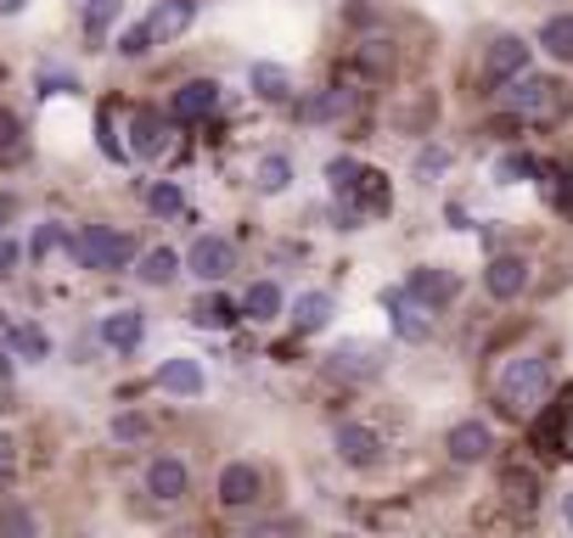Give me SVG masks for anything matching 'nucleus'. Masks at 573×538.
I'll return each instance as SVG.
<instances>
[{
    "instance_id": "1",
    "label": "nucleus",
    "mask_w": 573,
    "mask_h": 538,
    "mask_svg": "<svg viewBox=\"0 0 573 538\" xmlns=\"http://www.w3.org/2000/svg\"><path fill=\"white\" fill-rule=\"evenodd\" d=\"M495 393H501L507 415L529 421V415L545 404V393H551V359H545V353H518V359H507Z\"/></svg>"
},
{
    "instance_id": "2",
    "label": "nucleus",
    "mask_w": 573,
    "mask_h": 538,
    "mask_svg": "<svg viewBox=\"0 0 573 538\" xmlns=\"http://www.w3.org/2000/svg\"><path fill=\"white\" fill-rule=\"evenodd\" d=\"M501 102H507L512 113H523V118H556V113L567 107V84L523 68V73L501 79Z\"/></svg>"
},
{
    "instance_id": "3",
    "label": "nucleus",
    "mask_w": 573,
    "mask_h": 538,
    "mask_svg": "<svg viewBox=\"0 0 573 538\" xmlns=\"http://www.w3.org/2000/svg\"><path fill=\"white\" fill-rule=\"evenodd\" d=\"M135 252V241L124 230H108V225H85L79 236H68V258L79 269H96V276H108V269H124Z\"/></svg>"
},
{
    "instance_id": "4",
    "label": "nucleus",
    "mask_w": 573,
    "mask_h": 538,
    "mask_svg": "<svg viewBox=\"0 0 573 538\" xmlns=\"http://www.w3.org/2000/svg\"><path fill=\"white\" fill-rule=\"evenodd\" d=\"M388 303V314H393V331L405 337V342H428L433 337V309L411 292V287H405V292H388L382 298Z\"/></svg>"
},
{
    "instance_id": "5",
    "label": "nucleus",
    "mask_w": 573,
    "mask_h": 538,
    "mask_svg": "<svg viewBox=\"0 0 573 538\" xmlns=\"http://www.w3.org/2000/svg\"><path fill=\"white\" fill-rule=\"evenodd\" d=\"M186 269H192L197 281H225L231 269H236V247L225 236H197L192 252H186Z\"/></svg>"
},
{
    "instance_id": "6",
    "label": "nucleus",
    "mask_w": 573,
    "mask_h": 538,
    "mask_svg": "<svg viewBox=\"0 0 573 538\" xmlns=\"http://www.w3.org/2000/svg\"><path fill=\"white\" fill-rule=\"evenodd\" d=\"M483 287H489V298H501V303L523 298V287H529V258H523V252H501V258H489Z\"/></svg>"
},
{
    "instance_id": "7",
    "label": "nucleus",
    "mask_w": 573,
    "mask_h": 538,
    "mask_svg": "<svg viewBox=\"0 0 573 538\" xmlns=\"http://www.w3.org/2000/svg\"><path fill=\"white\" fill-rule=\"evenodd\" d=\"M192 23H197V0H157V7L146 12V34H152V45L181 40Z\"/></svg>"
},
{
    "instance_id": "8",
    "label": "nucleus",
    "mask_w": 573,
    "mask_h": 538,
    "mask_svg": "<svg viewBox=\"0 0 573 538\" xmlns=\"http://www.w3.org/2000/svg\"><path fill=\"white\" fill-rule=\"evenodd\" d=\"M326 371L344 376V382H366V376L382 371V348H371V342H344L332 359H326Z\"/></svg>"
},
{
    "instance_id": "9",
    "label": "nucleus",
    "mask_w": 573,
    "mask_h": 538,
    "mask_svg": "<svg viewBox=\"0 0 573 538\" xmlns=\"http://www.w3.org/2000/svg\"><path fill=\"white\" fill-rule=\"evenodd\" d=\"M450 461H461V466H478V461H489V448H495V432H489L483 421H461V426H450Z\"/></svg>"
},
{
    "instance_id": "10",
    "label": "nucleus",
    "mask_w": 573,
    "mask_h": 538,
    "mask_svg": "<svg viewBox=\"0 0 573 538\" xmlns=\"http://www.w3.org/2000/svg\"><path fill=\"white\" fill-rule=\"evenodd\" d=\"M259 472L248 466V461H236V466H225L219 472V505H231V510H242V505H254L259 499Z\"/></svg>"
},
{
    "instance_id": "11",
    "label": "nucleus",
    "mask_w": 573,
    "mask_h": 538,
    "mask_svg": "<svg viewBox=\"0 0 573 538\" xmlns=\"http://www.w3.org/2000/svg\"><path fill=\"white\" fill-rule=\"evenodd\" d=\"M141 337H146L141 309H113V314H102V342H108V348L135 353V348H141Z\"/></svg>"
},
{
    "instance_id": "12",
    "label": "nucleus",
    "mask_w": 573,
    "mask_h": 538,
    "mask_svg": "<svg viewBox=\"0 0 573 538\" xmlns=\"http://www.w3.org/2000/svg\"><path fill=\"white\" fill-rule=\"evenodd\" d=\"M214 107H219V84H214V79H192V84H181L175 102H170L175 118H208Z\"/></svg>"
},
{
    "instance_id": "13",
    "label": "nucleus",
    "mask_w": 573,
    "mask_h": 538,
    "mask_svg": "<svg viewBox=\"0 0 573 538\" xmlns=\"http://www.w3.org/2000/svg\"><path fill=\"white\" fill-rule=\"evenodd\" d=\"M186 488H192V477H186L181 461H152V466H146V494H152V499L175 505V499H186Z\"/></svg>"
},
{
    "instance_id": "14",
    "label": "nucleus",
    "mask_w": 573,
    "mask_h": 538,
    "mask_svg": "<svg viewBox=\"0 0 573 538\" xmlns=\"http://www.w3.org/2000/svg\"><path fill=\"white\" fill-rule=\"evenodd\" d=\"M157 387L175 393V399H197L203 393V365H197V359H163V365H157Z\"/></svg>"
},
{
    "instance_id": "15",
    "label": "nucleus",
    "mask_w": 573,
    "mask_h": 538,
    "mask_svg": "<svg viewBox=\"0 0 573 538\" xmlns=\"http://www.w3.org/2000/svg\"><path fill=\"white\" fill-rule=\"evenodd\" d=\"M483 68H489V79H512V73H523L529 68V45L518 40V34H501L495 45H489V56H483Z\"/></svg>"
},
{
    "instance_id": "16",
    "label": "nucleus",
    "mask_w": 573,
    "mask_h": 538,
    "mask_svg": "<svg viewBox=\"0 0 573 538\" xmlns=\"http://www.w3.org/2000/svg\"><path fill=\"white\" fill-rule=\"evenodd\" d=\"M377 448H382V437L371 426H338V455L349 466H377Z\"/></svg>"
},
{
    "instance_id": "17",
    "label": "nucleus",
    "mask_w": 573,
    "mask_h": 538,
    "mask_svg": "<svg viewBox=\"0 0 573 538\" xmlns=\"http://www.w3.org/2000/svg\"><path fill=\"white\" fill-rule=\"evenodd\" d=\"M411 292H417L428 309H444V303L456 298V276H450V269H417V276H411Z\"/></svg>"
},
{
    "instance_id": "18",
    "label": "nucleus",
    "mask_w": 573,
    "mask_h": 538,
    "mask_svg": "<svg viewBox=\"0 0 573 538\" xmlns=\"http://www.w3.org/2000/svg\"><path fill=\"white\" fill-rule=\"evenodd\" d=\"M135 276L146 281V287H170L175 276H181V252L175 247H152V252H141V269Z\"/></svg>"
},
{
    "instance_id": "19",
    "label": "nucleus",
    "mask_w": 573,
    "mask_h": 538,
    "mask_svg": "<svg viewBox=\"0 0 573 538\" xmlns=\"http://www.w3.org/2000/svg\"><path fill=\"white\" fill-rule=\"evenodd\" d=\"M242 314L248 320H276L282 314V287L276 281H254L248 298H242Z\"/></svg>"
},
{
    "instance_id": "20",
    "label": "nucleus",
    "mask_w": 573,
    "mask_h": 538,
    "mask_svg": "<svg viewBox=\"0 0 573 538\" xmlns=\"http://www.w3.org/2000/svg\"><path fill=\"white\" fill-rule=\"evenodd\" d=\"M254 90H259V96L265 102H287L293 96V79H287V68H276V62H254Z\"/></svg>"
},
{
    "instance_id": "21",
    "label": "nucleus",
    "mask_w": 573,
    "mask_h": 538,
    "mask_svg": "<svg viewBox=\"0 0 573 538\" xmlns=\"http://www.w3.org/2000/svg\"><path fill=\"white\" fill-rule=\"evenodd\" d=\"M326 320H332V298H326V292H304V298L293 303V325H298V331H320Z\"/></svg>"
},
{
    "instance_id": "22",
    "label": "nucleus",
    "mask_w": 573,
    "mask_h": 538,
    "mask_svg": "<svg viewBox=\"0 0 573 538\" xmlns=\"http://www.w3.org/2000/svg\"><path fill=\"white\" fill-rule=\"evenodd\" d=\"M170 146V130H163L157 113H135V157H157Z\"/></svg>"
},
{
    "instance_id": "23",
    "label": "nucleus",
    "mask_w": 573,
    "mask_h": 538,
    "mask_svg": "<svg viewBox=\"0 0 573 538\" xmlns=\"http://www.w3.org/2000/svg\"><path fill=\"white\" fill-rule=\"evenodd\" d=\"M540 45H545L556 62H573V18H545V29H540Z\"/></svg>"
},
{
    "instance_id": "24",
    "label": "nucleus",
    "mask_w": 573,
    "mask_h": 538,
    "mask_svg": "<svg viewBox=\"0 0 573 538\" xmlns=\"http://www.w3.org/2000/svg\"><path fill=\"white\" fill-rule=\"evenodd\" d=\"M360 174H366V168H360L355 157H332V163H326V179H332V192H338V197H355Z\"/></svg>"
},
{
    "instance_id": "25",
    "label": "nucleus",
    "mask_w": 573,
    "mask_h": 538,
    "mask_svg": "<svg viewBox=\"0 0 573 538\" xmlns=\"http://www.w3.org/2000/svg\"><path fill=\"white\" fill-rule=\"evenodd\" d=\"M287 186H293V163H287V157H265V163H259V192L276 197V192H287Z\"/></svg>"
},
{
    "instance_id": "26",
    "label": "nucleus",
    "mask_w": 573,
    "mask_h": 538,
    "mask_svg": "<svg viewBox=\"0 0 573 538\" xmlns=\"http://www.w3.org/2000/svg\"><path fill=\"white\" fill-rule=\"evenodd\" d=\"M12 348H18L23 359H45V353H51V342H45L40 325H18V331H12Z\"/></svg>"
},
{
    "instance_id": "27",
    "label": "nucleus",
    "mask_w": 573,
    "mask_h": 538,
    "mask_svg": "<svg viewBox=\"0 0 573 538\" xmlns=\"http://www.w3.org/2000/svg\"><path fill=\"white\" fill-rule=\"evenodd\" d=\"M113 12H119V0H85V29H91V40H102V34H108Z\"/></svg>"
},
{
    "instance_id": "28",
    "label": "nucleus",
    "mask_w": 573,
    "mask_h": 538,
    "mask_svg": "<svg viewBox=\"0 0 573 538\" xmlns=\"http://www.w3.org/2000/svg\"><path fill=\"white\" fill-rule=\"evenodd\" d=\"M192 314H197V325H231V320H236V309H231L225 298H203Z\"/></svg>"
},
{
    "instance_id": "29",
    "label": "nucleus",
    "mask_w": 573,
    "mask_h": 538,
    "mask_svg": "<svg viewBox=\"0 0 573 538\" xmlns=\"http://www.w3.org/2000/svg\"><path fill=\"white\" fill-rule=\"evenodd\" d=\"M146 208H152V214H181V192H175V186H152V192H146Z\"/></svg>"
},
{
    "instance_id": "30",
    "label": "nucleus",
    "mask_w": 573,
    "mask_h": 538,
    "mask_svg": "<svg viewBox=\"0 0 573 538\" xmlns=\"http://www.w3.org/2000/svg\"><path fill=\"white\" fill-rule=\"evenodd\" d=\"M119 51H124V56H146V51H152V34H146V23H141V29H130V34H119Z\"/></svg>"
},
{
    "instance_id": "31",
    "label": "nucleus",
    "mask_w": 573,
    "mask_h": 538,
    "mask_svg": "<svg viewBox=\"0 0 573 538\" xmlns=\"http://www.w3.org/2000/svg\"><path fill=\"white\" fill-rule=\"evenodd\" d=\"M62 241H68V236H62V225H40V236H34V247H29V252H34V258H45V252H57Z\"/></svg>"
},
{
    "instance_id": "32",
    "label": "nucleus",
    "mask_w": 573,
    "mask_h": 538,
    "mask_svg": "<svg viewBox=\"0 0 573 538\" xmlns=\"http://www.w3.org/2000/svg\"><path fill=\"white\" fill-rule=\"evenodd\" d=\"M113 437H119V443H141V437H146V421H141V415H119V421H113Z\"/></svg>"
},
{
    "instance_id": "33",
    "label": "nucleus",
    "mask_w": 573,
    "mask_h": 538,
    "mask_svg": "<svg viewBox=\"0 0 573 538\" xmlns=\"http://www.w3.org/2000/svg\"><path fill=\"white\" fill-rule=\"evenodd\" d=\"M0 532H34V516L23 505H12L7 516H0Z\"/></svg>"
},
{
    "instance_id": "34",
    "label": "nucleus",
    "mask_w": 573,
    "mask_h": 538,
    "mask_svg": "<svg viewBox=\"0 0 573 538\" xmlns=\"http://www.w3.org/2000/svg\"><path fill=\"white\" fill-rule=\"evenodd\" d=\"M12 472H18V443L0 432V483H12Z\"/></svg>"
},
{
    "instance_id": "35",
    "label": "nucleus",
    "mask_w": 573,
    "mask_h": 538,
    "mask_svg": "<svg viewBox=\"0 0 573 538\" xmlns=\"http://www.w3.org/2000/svg\"><path fill=\"white\" fill-rule=\"evenodd\" d=\"M495 174H501V179H529V174H534V163H529V157H501V163H495Z\"/></svg>"
},
{
    "instance_id": "36",
    "label": "nucleus",
    "mask_w": 573,
    "mask_h": 538,
    "mask_svg": "<svg viewBox=\"0 0 573 538\" xmlns=\"http://www.w3.org/2000/svg\"><path fill=\"white\" fill-rule=\"evenodd\" d=\"M12 263H18V241L0 236V276H12Z\"/></svg>"
},
{
    "instance_id": "37",
    "label": "nucleus",
    "mask_w": 573,
    "mask_h": 538,
    "mask_svg": "<svg viewBox=\"0 0 573 538\" xmlns=\"http://www.w3.org/2000/svg\"><path fill=\"white\" fill-rule=\"evenodd\" d=\"M444 163H450L444 152H422V174H433V168H444Z\"/></svg>"
},
{
    "instance_id": "38",
    "label": "nucleus",
    "mask_w": 573,
    "mask_h": 538,
    "mask_svg": "<svg viewBox=\"0 0 573 538\" xmlns=\"http://www.w3.org/2000/svg\"><path fill=\"white\" fill-rule=\"evenodd\" d=\"M12 135H18V118H12V113H0V141H12Z\"/></svg>"
},
{
    "instance_id": "39",
    "label": "nucleus",
    "mask_w": 573,
    "mask_h": 538,
    "mask_svg": "<svg viewBox=\"0 0 573 538\" xmlns=\"http://www.w3.org/2000/svg\"><path fill=\"white\" fill-rule=\"evenodd\" d=\"M12 12H23V0H0V18H12Z\"/></svg>"
},
{
    "instance_id": "40",
    "label": "nucleus",
    "mask_w": 573,
    "mask_h": 538,
    "mask_svg": "<svg viewBox=\"0 0 573 538\" xmlns=\"http://www.w3.org/2000/svg\"><path fill=\"white\" fill-rule=\"evenodd\" d=\"M562 516H567V527H573V494H567V499H562Z\"/></svg>"
}]
</instances>
